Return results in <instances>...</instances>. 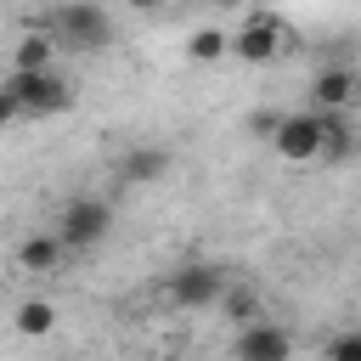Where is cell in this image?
Instances as JSON below:
<instances>
[{"label":"cell","instance_id":"cell-12","mask_svg":"<svg viewBox=\"0 0 361 361\" xmlns=\"http://www.w3.org/2000/svg\"><path fill=\"white\" fill-rule=\"evenodd\" d=\"M231 56V28H220V23H203V28H192L186 34V62H226Z\"/></svg>","mask_w":361,"mask_h":361},{"label":"cell","instance_id":"cell-8","mask_svg":"<svg viewBox=\"0 0 361 361\" xmlns=\"http://www.w3.org/2000/svg\"><path fill=\"white\" fill-rule=\"evenodd\" d=\"M361 102V68L350 62H327L310 73V107L316 113H350Z\"/></svg>","mask_w":361,"mask_h":361},{"label":"cell","instance_id":"cell-14","mask_svg":"<svg viewBox=\"0 0 361 361\" xmlns=\"http://www.w3.org/2000/svg\"><path fill=\"white\" fill-rule=\"evenodd\" d=\"M220 310H226V322H231V327H248V322H259V316H265V305H259V293H254V288H237V282L226 288V299H220Z\"/></svg>","mask_w":361,"mask_h":361},{"label":"cell","instance_id":"cell-1","mask_svg":"<svg viewBox=\"0 0 361 361\" xmlns=\"http://www.w3.org/2000/svg\"><path fill=\"white\" fill-rule=\"evenodd\" d=\"M73 107V79L62 68H34V73H11L6 68V85H0V118L17 124V118H51V113H68Z\"/></svg>","mask_w":361,"mask_h":361},{"label":"cell","instance_id":"cell-16","mask_svg":"<svg viewBox=\"0 0 361 361\" xmlns=\"http://www.w3.org/2000/svg\"><path fill=\"white\" fill-rule=\"evenodd\" d=\"M130 6H135V11H158L164 0H130Z\"/></svg>","mask_w":361,"mask_h":361},{"label":"cell","instance_id":"cell-2","mask_svg":"<svg viewBox=\"0 0 361 361\" xmlns=\"http://www.w3.org/2000/svg\"><path fill=\"white\" fill-rule=\"evenodd\" d=\"M271 152L282 164H322L327 147H333V113H316V107H299V113H282L271 118Z\"/></svg>","mask_w":361,"mask_h":361},{"label":"cell","instance_id":"cell-3","mask_svg":"<svg viewBox=\"0 0 361 361\" xmlns=\"http://www.w3.org/2000/svg\"><path fill=\"white\" fill-rule=\"evenodd\" d=\"M45 28L56 34L62 51H79V56H102L113 45V17L96 0H62V6H51Z\"/></svg>","mask_w":361,"mask_h":361},{"label":"cell","instance_id":"cell-9","mask_svg":"<svg viewBox=\"0 0 361 361\" xmlns=\"http://www.w3.org/2000/svg\"><path fill=\"white\" fill-rule=\"evenodd\" d=\"M68 254H73V248L62 243L56 226H51V231H28V237L17 243V271H28V276H56Z\"/></svg>","mask_w":361,"mask_h":361},{"label":"cell","instance_id":"cell-10","mask_svg":"<svg viewBox=\"0 0 361 361\" xmlns=\"http://www.w3.org/2000/svg\"><path fill=\"white\" fill-rule=\"evenodd\" d=\"M56 51H62V45H56V34H51V28L39 23V28H23V34L11 39V62H6V68H11V73L56 68Z\"/></svg>","mask_w":361,"mask_h":361},{"label":"cell","instance_id":"cell-7","mask_svg":"<svg viewBox=\"0 0 361 361\" xmlns=\"http://www.w3.org/2000/svg\"><path fill=\"white\" fill-rule=\"evenodd\" d=\"M231 361H293V333L271 316L231 333Z\"/></svg>","mask_w":361,"mask_h":361},{"label":"cell","instance_id":"cell-13","mask_svg":"<svg viewBox=\"0 0 361 361\" xmlns=\"http://www.w3.org/2000/svg\"><path fill=\"white\" fill-rule=\"evenodd\" d=\"M11 327H17L23 338H45V333L56 327V305H51L45 293H34V299H23V305H17V316H11Z\"/></svg>","mask_w":361,"mask_h":361},{"label":"cell","instance_id":"cell-6","mask_svg":"<svg viewBox=\"0 0 361 361\" xmlns=\"http://www.w3.org/2000/svg\"><path fill=\"white\" fill-rule=\"evenodd\" d=\"M56 231H62V243H68L73 254H90V248L107 243V231H113V203L79 192V197H68V203L56 209Z\"/></svg>","mask_w":361,"mask_h":361},{"label":"cell","instance_id":"cell-15","mask_svg":"<svg viewBox=\"0 0 361 361\" xmlns=\"http://www.w3.org/2000/svg\"><path fill=\"white\" fill-rule=\"evenodd\" d=\"M322 361H361V327H344L322 344Z\"/></svg>","mask_w":361,"mask_h":361},{"label":"cell","instance_id":"cell-4","mask_svg":"<svg viewBox=\"0 0 361 361\" xmlns=\"http://www.w3.org/2000/svg\"><path fill=\"white\" fill-rule=\"evenodd\" d=\"M293 45H299V34H293L288 17H276V11H248V17L231 28V56L248 62V68H271V62H282Z\"/></svg>","mask_w":361,"mask_h":361},{"label":"cell","instance_id":"cell-11","mask_svg":"<svg viewBox=\"0 0 361 361\" xmlns=\"http://www.w3.org/2000/svg\"><path fill=\"white\" fill-rule=\"evenodd\" d=\"M118 175H124L130 186L164 180V175H169V147H130V152L118 158Z\"/></svg>","mask_w":361,"mask_h":361},{"label":"cell","instance_id":"cell-5","mask_svg":"<svg viewBox=\"0 0 361 361\" xmlns=\"http://www.w3.org/2000/svg\"><path fill=\"white\" fill-rule=\"evenodd\" d=\"M226 288H231L226 265L186 259V265H175V271H169V282H164V299H169L175 310H214V305L226 299Z\"/></svg>","mask_w":361,"mask_h":361}]
</instances>
